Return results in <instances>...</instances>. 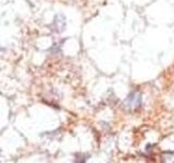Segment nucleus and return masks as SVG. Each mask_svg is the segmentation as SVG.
Listing matches in <instances>:
<instances>
[{
	"label": "nucleus",
	"instance_id": "obj_1",
	"mask_svg": "<svg viewBox=\"0 0 174 163\" xmlns=\"http://www.w3.org/2000/svg\"><path fill=\"white\" fill-rule=\"evenodd\" d=\"M141 95L138 92H131V94L127 96V98L124 100V105L125 109H136L141 105Z\"/></svg>",
	"mask_w": 174,
	"mask_h": 163
},
{
	"label": "nucleus",
	"instance_id": "obj_2",
	"mask_svg": "<svg viewBox=\"0 0 174 163\" xmlns=\"http://www.w3.org/2000/svg\"><path fill=\"white\" fill-rule=\"evenodd\" d=\"M54 24H56V31L57 32H62L63 29H64V26H65L64 18H63V16H61V20H58V16H56Z\"/></svg>",
	"mask_w": 174,
	"mask_h": 163
}]
</instances>
